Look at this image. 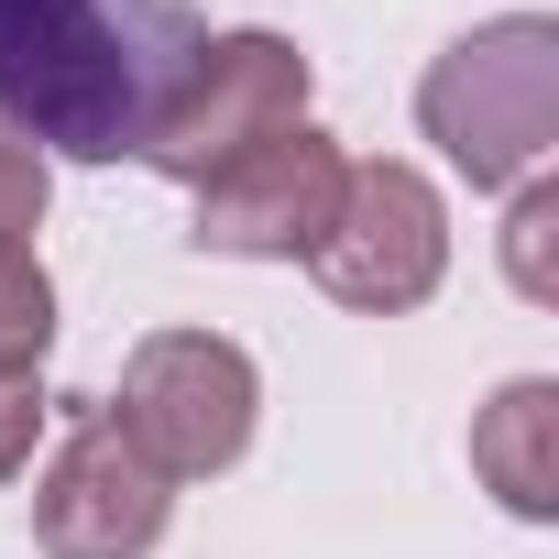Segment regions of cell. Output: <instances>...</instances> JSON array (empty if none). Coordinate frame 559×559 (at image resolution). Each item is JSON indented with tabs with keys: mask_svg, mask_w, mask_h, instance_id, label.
Listing matches in <instances>:
<instances>
[{
	"mask_svg": "<svg viewBox=\"0 0 559 559\" xmlns=\"http://www.w3.org/2000/svg\"><path fill=\"white\" fill-rule=\"evenodd\" d=\"M472 472H483V493H493L504 515H526V526L559 515V384H548V373H515V384L483 395V417H472Z\"/></svg>",
	"mask_w": 559,
	"mask_h": 559,
	"instance_id": "obj_8",
	"label": "cell"
},
{
	"mask_svg": "<svg viewBox=\"0 0 559 559\" xmlns=\"http://www.w3.org/2000/svg\"><path fill=\"white\" fill-rule=\"evenodd\" d=\"M176 526V483L121 439L99 395L67 406V439L34 472V548L45 559H154Z\"/></svg>",
	"mask_w": 559,
	"mask_h": 559,
	"instance_id": "obj_6",
	"label": "cell"
},
{
	"mask_svg": "<svg viewBox=\"0 0 559 559\" xmlns=\"http://www.w3.org/2000/svg\"><path fill=\"white\" fill-rule=\"evenodd\" d=\"M56 352V274L34 252H0V384H34Z\"/></svg>",
	"mask_w": 559,
	"mask_h": 559,
	"instance_id": "obj_9",
	"label": "cell"
},
{
	"mask_svg": "<svg viewBox=\"0 0 559 559\" xmlns=\"http://www.w3.org/2000/svg\"><path fill=\"white\" fill-rule=\"evenodd\" d=\"M308 56L286 45V34H263V23H241V34H198V56L176 67V88H165V110H154V132H143V165L154 176H176V187H209L230 154H252L263 132H286V121H308Z\"/></svg>",
	"mask_w": 559,
	"mask_h": 559,
	"instance_id": "obj_4",
	"label": "cell"
},
{
	"mask_svg": "<svg viewBox=\"0 0 559 559\" xmlns=\"http://www.w3.org/2000/svg\"><path fill=\"white\" fill-rule=\"evenodd\" d=\"M308 274L341 308H362V319L428 308L439 274H450V198L428 187V165H406V154L352 165L341 176V209H330V230L308 252Z\"/></svg>",
	"mask_w": 559,
	"mask_h": 559,
	"instance_id": "obj_5",
	"label": "cell"
},
{
	"mask_svg": "<svg viewBox=\"0 0 559 559\" xmlns=\"http://www.w3.org/2000/svg\"><path fill=\"white\" fill-rule=\"evenodd\" d=\"M121 417V439L165 472V483H209L252 450L263 428V373L241 341L219 330H143L121 362V395H99Z\"/></svg>",
	"mask_w": 559,
	"mask_h": 559,
	"instance_id": "obj_3",
	"label": "cell"
},
{
	"mask_svg": "<svg viewBox=\"0 0 559 559\" xmlns=\"http://www.w3.org/2000/svg\"><path fill=\"white\" fill-rule=\"evenodd\" d=\"M341 176L352 154L319 132V121H286L263 132L252 154H230L209 187H198V252H230V263H308L330 209H341Z\"/></svg>",
	"mask_w": 559,
	"mask_h": 559,
	"instance_id": "obj_7",
	"label": "cell"
},
{
	"mask_svg": "<svg viewBox=\"0 0 559 559\" xmlns=\"http://www.w3.org/2000/svg\"><path fill=\"white\" fill-rule=\"evenodd\" d=\"M187 56V0H0V132L34 154L121 165L143 154Z\"/></svg>",
	"mask_w": 559,
	"mask_h": 559,
	"instance_id": "obj_1",
	"label": "cell"
},
{
	"mask_svg": "<svg viewBox=\"0 0 559 559\" xmlns=\"http://www.w3.org/2000/svg\"><path fill=\"white\" fill-rule=\"evenodd\" d=\"M45 384H0V483H23L34 472V450H45Z\"/></svg>",
	"mask_w": 559,
	"mask_h": 559,
	"instance_id": "obj_12",
	"label": "cell"
},
{
	"mask_svg": "<svg viewBox=\"0 0 559 559\" xmlns=\"http://www.w3.org/2000/svg\"><path fill=\"white\" fill-rule=\"evenodd\" d=\"M515 209H504V274H515V297L526 308H548L559 297V274H548V230H559V176H526V187H504Z\"/></svg>",
	"mask_w": 559,
	"mask_h": 559,
	"instance_id": "obj_10",
	"label": "cell"
},
{
	"mask_svg": "<svg viewBox=\"0 0 559 559\" xmlns=\"http://www.w3.org/2000/svg\"><path fill=\"white\" fill-rule=\"evenodd\" d=\"M45 198H56V165H45L34 143H12V132H0V252H34Z\"/></svg>",
	"mask_w": 559,
	"mask_h": 559,
	"instance_id": "obj_11",
	"label": "cell"
},
{
	"mask_svg": "<svg viewBox=\"0 0 559 559\" xmlns=\"http://www.w3.org/2000/svg\"><path fill=\"white\" fill-rule=\"evenodd\" d=\"M417 132L483 198L548 176V154H559V23L548 12H493L461 45H439L428 78H417Z\"/></svg>",
	"mask_w": 559,
	"mask_h": 559,
	"instance_id": "obj_2",
	"label": "cell"
}]
</instances>
